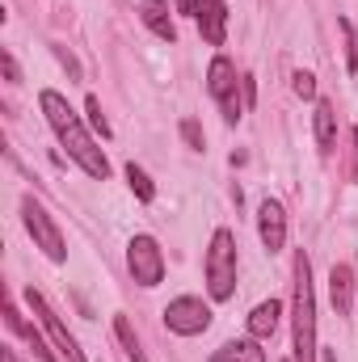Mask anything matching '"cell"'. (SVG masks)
Instances as JSON below:
<instances>
[{
    "mask_svg": "<svg viewBox=\"0 0 358 362\" xmlns=\"http://www.w3.org/2000/svg\"><path fill=\"white\" fill-rule=\"evenodd\" d=\"M38 110H42V118H47V127L55 131V139L68 148V156L89 173L93 181H105L110 177V160H105V152L93 144V135L85 131V122H81V114L68 105V97L55 89H42L38 93Z\"/></svg>",
    "mask_w": 358,
    "mask_h": 362,
    "instance_id": "1",
    "label": "cell"
},
{
    "mask_svg": "<svg viewBox=\"0 0 358 362\" xmlns=\"http://www.w3.org/2000/svg\"><path fill=\"white\" fill-rule=\"evenodd\" d=\"M291 286H295V299H291V320H295V337H291V362H316V295H312V262L308 253L299 249L295 253V270H291Z\"/></svg>",
    "mask_w": 358,
    "mask_h": 362,
    "instance_id": "2",
    "label": "cell"
},
{
    "mask_svg": "<svg viewBox=\"0 0 358 362\" xmlns=\"http://www.w3.org/2000/svg\"><path fill=\"white\" fill-rule=\"evenodd\" d=\"M207 291L215 303L232 299L236 291V240L228 228H215L211 236V249H207Z\"/></svg>",
    "mask_w": 358,
    "mask_h": 362,
    "instance_id": "3",
    "label": "cell"
},
{
    "mask_svg": "<svg viewBox=\"0 0 358 362\" xmlns=\"http://www.w3.org/2000/svg\"><path fill=\"white\" fill-rule=\"evenodd\" d=\"M21 219H25V232L34 236V245H38L51 262H64V257H68L64 232L55 228V219L47 215V206H42L38 198H21Z\"/></svg>",
    "mask_w": 358,
    "mask_h": 362,
    "instance_id": "4",
    "label": "cell"
},
{
    "mask_svg": "<svg viewBox=\"0 0 358 362\" xmlns=\"http://www.w3.org/2000/svg\"><path fill=\"white\" fill-rule=\"evenodd\" d=\"M207 89H211V97L219 101L224 122L236 127L241 114H245V101H236V64H232L228 55H215V59H211V68H207Z\"/></svg>",
    "mask_w": 358,
    "mask_h": 362,
    "instance_id": "5",
    "label": "cell"
},
{
    "mask_svg": "<svg viewBox=\"0 0 358 362\" xmlns=\"http://www.w3.org/2000/svg\"><path fill=\"white\" fill-rule=\"evenodd\" d=\"M25 303H30V312L38 316V325L47 329V337H51V346L59 350V358H64V362H89V358H85V350L76 346V337L68 333V325L55 316V308H51V303H47V299H42L34 286L25 291Z\"/></svg>",
    "mask_w": 358,
    "mask_h": 362,
    "instance_id": "6",
    "label": "cell"
},
{
    "mask_svg": "<svg viewBox=\"0 0 358 362\" xmlns=\"http://www.w3.org/2000/svg\"><path fill=\"white\" fill-rule=\"evenodd\" d=\"M127 266H131V278L139 286H156L165 278V253L152 236H131L127 245Z\"/></svg>",
    "mask_w": 358,
    "mask_h": 362,
    "instance_id": "7",
    "label": "cell"
},
{
    "mask_svg": "<svg viewBox=\"0 0 358 362\" xmlns=\"http://www.w3.org/2000/svg\"><path fill=\"white\" fill-rule=\"evenodd\" d=\"M165 325H169V333H178V337H198V333L211 329V308H207L202 299H194V295H181V299H173V303L165 308Z\"/></svg>",
    "mask_w": 358,
    "mask_h": 362,
    "instance_id": "8",
    "label": "cell"
},
{
    "mask_svg": "<svg viewBox=\"0 0 358 362\" xmlns=\"http://www.w3.org/2000/svg\"><path fill=\"white\" fill-rule=\"evenodd\" d=\"M190 13H194V21L202 30V42L224 47V38H228V8H224V0H190Z\"/></svg>",
    "mask_w": 358,
    "mask_h": 362,
    "instance_id": "9",
    "label": "cell"
},
{
    "mask_svg": "<svg viewBox=\"0 0 358 362\" xmlns=\"http://www.w3.org/2000/svg\"><path fill=\"white\" fill-rule=\"evenodd\" d=\"M258 232H262L266 253H282V245H287V211H282V202H274V198L262 202V211H258Z\"/></svg>",
    "mask_w": 358,
    "mask_h": 362,
    "instance_id": "10",
    "label": "cell"
},
{
    "mask_svg": "<svg viewBox=\"0 0 358 362\" xmlns=\"http://www.w3.org/2000/svg\"><path fill=\"white\" fill-rule=\"evenodd\" d=\"M139 17H144V25H148L161 42H178V25H173V17H169V0H144V4H139Z\"/></svg>",
    "mask_w": 358,
    "mask_h": 362,
    "instance_id": "11",
    "label": "cell"
},
{
    "mask_svg": "<svg viewBox=\"0 0 358 362\" xmlns=\"http://www.w3.org/2000/svg\"><path fill=\"white\" fill-rule=\"evenodd\" d=\"M4 320H8V329H13V333H21V337L30 341V350H34V358H38V362H59V358H55L59 350H47L42 333H38V329H30V325L21 320V312H17L13 303H4Z\"/></svg>",
    "mask_w": 358,
    "mask_h": 362,
    "instance_id": "12",
    "label": "cell"
},
{
    "mask_svg": "<svg viewBox=\"0 0 358 362\" xmlns=\"http://www.w3.org/2000/svg\"><path fill=\"white\" fill-rule=\"evenodd\" d=\"M211 362H266V350H262V341L258 337H245V341H224Z\"/></svg>",
    "mask_w": 358,
    "mask_h": 362,
    "instance_id": "13",
    "label": "cell"
},
{
    "mask_svg": "<svg viewBox=\"0 0 358 362\" xmlns=\"http://www.w3.org/2000/svg\"><path fill=\"white\" fill-rule=\"evenodd\" d=\"M278 316H282V303H278V299H266V303H258V308L249 312V337L266 341L270 333L278 329Z\"/></svg>",
    "mask_w": 358,
    "mask_h": 362,
    "instance_id": "14",
    "label": "cell"
},
{
    "mask_svg": "<svg viewBox=\"0 0 358 362\" xmlns=\"http://www.w3.org/2000/svg\"><path fill=\"white\" fill-rule=\"evenodd\" d=\"M329 295H333L337 316H346V312H350V295H354V270H350L346 262L333 266V274H329Z\"/></svg>",
    "mask_w": 358,
    "mask_h": 362,
    "instance_id": "15",
    "label": "cell"
},
{
    "mask_svg": "<svg viewBox=\"0 0 358 362\" xmlns=\"http://www.w3.org/2000/svg\"><path fill=\"white\" fill-rule=\"evenodd\" d=\"M312 127H316V144H321V152H329V148H333V139H337V114H333V105H329V101H316Z\"/></svg>",
    "mask_w": 358,
    "mask_h": 362,
    "instance_id": "16",
    "label": "cell"
},
{
    "mask_svg": "<svg viewBox=\"0 0 358 362\" xmlns=\"http://www.w3.org/2000/svg\"><path fill=\"white\" fill-rule=\"evenodd\" d=\"M114 337H118L122 354H127L131 362H148V358H144V350H139V337H135V329H131V320H127V316H114Z\"/></svg>",
    "mask_w": 358,
    "mask_h": 362,
    "instance_id": "17",
    "label": "cell"
},
{
    "mask_svg": "<svg viewBox=\"0 0 358 362\" xmlns=\"http://www.w3.org/2000/svg\"><path fill=\"white\" fill-rule=\"evenodd\" d=\"M127 181H131V189H135L139 202H152V198H156V185H152V177H148L139 165H127Z\"/></svg>",
    "mask_w": 358,
    "mask_h": 362,
    "instance_id": "18",
    "label": "cell"
},
{
    "mask_svg": "<svg viewBox=\"0 0 358 362\" xmlns=\"http://www.w3.org/2000/svg\"><path fill=\"white\" fill-rule=\"evenodd\" d=\"M181 139H185L190 152H202V148H207V135H202V127H198L194 118H181Z\"/></svg>",
    "mask_w": 358,
    "mask_h": 362,
    "instance_id": "19",
    "label": "cell"
},
{
    "mask_svg": "<svg viewBox=\"0 0 358 362\" xmlns=\"http://www.w3.org/2000/svg\"><path fill=\"white\" fill-rule=\"evenodd\" d=\"M85 110H89V127L101 135V139H110V122H105V114H101V101L89 97V101H85Z\"/></svg>",
    "mask_w": 358,
    "mask_h": 362,
    "instance_id": "20",
    "label": "cell"
},
{
    "mask_svg": "<svg viewBox=\"0 0 358 362\" xmlns=\"http://www.w3.org/2000/svg\"><path fill=\"white\" fill-rule=\"evenodd\" d=\"M337 25H342V34H346V68H350V72H358V38H354V25H350L346 17H342Z\"/></svg>",
    "mask_w": 358,
    "mask_h": 362,
    "instance_id": "21",
    "label": "cell"
},
{
    "mask_svg": "<svg viewBox=\"0 0 358 362\" xmlns=\"http://www.w3.org/2000/svg\"><path fill=\"white\" fill-rule=\"evenodd\" d=\"M291 89L308 101V97H316V76H312V72H295V76H291Z\"/></svg>",
    "mask_w": 358,
    "mask_h": 362,
    "instance_id": "22",
    "label": "cell"
},
{
    "mask_svg": "<svg viewBox=\"0 0 358 362\" xmlns=\"http://www.w3.org/2000/svg\"><path fill=\"white\" fill-rule=\"evenodd\" d=\"M0 68H4V81H8V85H17V81H21V68H17L13 51H0Z\"/></svg>",
    "mask_w": 358,
    "mask_h": 362,
    "instance_id": "23",
    "label": "cell"
},
{
    "mask_svg": "<svg viewBox=\"0 0 358 362\" xmlns=\"http://www.w3.org/2000/svg\"><path fill=\"white\" fill-rule=\"evenodd\" d=\"M55 59L68 68V76H72V81H81V64L72 59V51H68V47H55Z\"/></svg>",
    "mask_w": 358,
    "mask_h": 362,
    "instance_id": "24",
    "label": "cell"
},
{
    "mask_svg": "<svg viewBox=\"0 0 358 362\" xmlns=\"http://www.w3.org/2000/svg\"><path fill=\"white\" fill-rule=\"evenodd\" d=\"M241 101H245V110L258 101V81L253 76H241Z\"/></svg>",
    "mask_w": 358,
    "mask_h": 362,
    "instance_id": "25",
    "label": "cell"
},
{
    "mask_svg": "<svg viewBox=\"0 0 358 362\" xmlns=\"http://www.w3.org/2000/svg\"><path fill=\"white\" fill-rule=\"evenodd\" d=\"M350 181L358 185V127H350Z\"/></svg>",
    "mask_w": 358,
    "mask_h": 362,
    "instance_id": "26",
    "label": "cell"
},
{
    "mask_svg": "<svg viewBox=\"0 0 358 362\" xmlns=\"http://www.w3.org/2000/svg\"><path fill=\"white\" fill-rule=\"evenodd\" d=\"M0 362H21V358H17L13 350H4V354H0Z\"/></svg>",
    "mask_w": 358,
    "mask_h": 362,
    "instance_id": "27",
    "label": "cell"
}]
</instances>
